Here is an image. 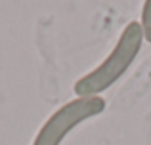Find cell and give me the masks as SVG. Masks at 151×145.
Masks as SVG:
<instances>
[{
    "label": "cell",
    "instance_id": "obj_1",
    "mask_svg": "<svg viewBox=\"0 0 151 145\" xmlns=\"http://www.w3.org/2000/svg\"><path fill=\"white\" fill-rule=\"evenodd\" d=\"M142 42H144V29L140 21H130L124 27L121 38L113 52L94 69L92 73L78 78L75 84V94L78 97H92L105 92L109 86H113L126 69L134 63L136 56L140 54Z\"/></svg>",
    "mask_w": 151,
    "mask_h": 145
},
{
    "label": "cell",
    "instance_id": "obj_2",
    "mask_svg": "<svg viewBox=\"0 0 151 145\" xmlns=\"http://www.w3.org/2000/svg\"><path fill=\"white\" fill-rule=\"evenodd\" d=\"M105 111V99L100 96L77 97L59 107L40 128L33 145H59L73 128Z\"/></svg>",
    "mask_w": 151,
    "mask_h": 145
},
{
    "label": "cell",
    "instance_id": "obj_3",
    "mask_svg": "<svg viewBox=\"0 0 151 145\" xmlns=\"http://www.w3.org/2000/svg\"><path fill=\"white\" fill-rule=\"evenodd\" d=\"M142 29H144V38L151 42V0H145L142 8Z\"/></svg>",
    "mask_w": 151,
    "mask_h": 145
}]
</instances>
